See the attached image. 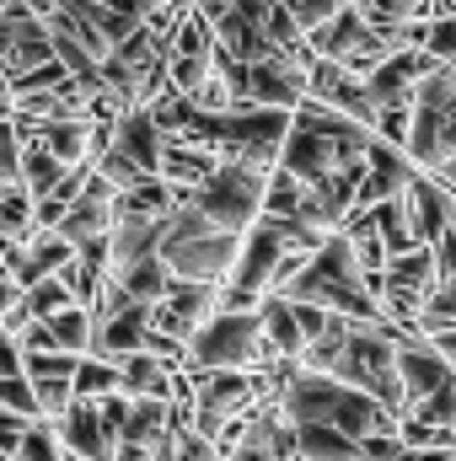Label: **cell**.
Returning a JSON list of instances; mask_svg holds the SVG:
<instances>
[{
  "mask_svg": "<svg viewBox=\"0 0 456 461\" xmlns=\"http://www.w3.org/2000/svg\"><path fill=\"white\" fill-rule=\"evenodd\" d=\"M408 328L397 322H349V317H333L328 339L301 354L306 370H323L343 386H360L365 397H376L387 413L403 419V381H397V339Z\"/></svg>",
  "mask_w": 456,
  "mask_h": 461,
  "instance_id": "1",
  "label": "cell"
},
{
  "mask_svg": "<svg viewBox=\"0 0 456 461\" xmlns=\"http://www.w3.org/2000/svg\"><path fill=\"white\" fill-rule=\"evenodd\" d=\"M274 370V408L285 424H328L339 435H397V413H387L376 397H365L360 386H343L323 370L306 365H269Z\"/></svg>",
  "mask_w": 456,
  "mask_h": 461,
  "instance_id": "2",
  "label": "cell"
},
{
  "mask_svg": "<svg viewBox=\"0 0 456 461\" xmlns=\"http://www.w3.org/2000/svg\"><path fill=\"white\" fill-rule=\"evenodd\" d=\"M279 295L312 301V306H323V312H333V317H349V322H392L387 306L376 301L370 279L360 274L354 247H349L343 230H328V236L312 247V258L296 268V279H290Z\"/></svg>",
  "mask_w": 456,
  "mask_h": 461,
  "instance_id": "3",
  "label": "cell"
},
{
  "mask_svg": "<svg viewBox=\"0 0 456 461\" xmlns=\"http://www.w3.org/2000/svg\"><path fill=\"white\" fill-rule=\"evenodd\" d=\"M236 247H242V236L210 226L194 204H178L161 221V236H156L161 268L172 279H194V285H226L231 263H236Z\"/></svg>",
  "mask_w": 456,
  "mask_h": 461,
  "instance_id": "4",
  "label": "cell"
},
{
  "mask_svg": "<svg viewBox=\"0 0 456 461\" xmlns=\"http://www.w3.org/2000/svg\"><path fill=\"white\" fill-rule=\"evenodd\" d=\"M188 370H269L274 354L263 339V317L252 312H215L188 344H183Z\"/></svg>",
  "mask_w": 456,
  "mask_h": 461,
  "instance_id": "5",
  "label": "cell"
},
{
  "mask_svg": "<svg viewBox=\"0 0 456 461\" xmlns=\"http://www.w3.org/2000/svg\"><path fill=\"white\" fill-rule=\"evenodd\" d=\"M263 177L269 172H252V167H236V161H215V172L205 183H194L183 194V204H194L210 226L242 236V230L263 215Z\"/></svg>",
  "mask_w": 456,
  "mask_h": 461,
  "instance_id": "6",
  "label": "cell"
},
{
  "mask_svg": "<svg viewBox=\"0 0 456 461\" xmlns=\"http://www.w3.org/2000/svg\"><path fill=\"white\" fill-rule=\"evenodd\" d=\"M435 285H441V274H435V247L419 241V247L387 258V268H381V279H376V301L387 306V317H392L397 328H414L419 312H424V301L435 295Z\"/></svg>",
  "mask_w": 456,
  "mask_h": 461,
  "instance_id": "7",
  "label": "cell"
},
{
  "mask_svg": "<svg viewBox=\"0 0 456 461\" xmlns=\"http://www.w3.org/2000/svg\"><path fill=\"white\" fill-rule=\"evenodd\" d=\"M306 43H312V54L339 59L349 76H365V70H376V65L387 59L381 32L360 16V5H354V0H349V5H339L323 27H312V32H306Z\"/></svg>",
  "mask_w": 456,
  "mask_h": 461,
  "instance_id": "8",
  "label": "cell"
},
{
  "mask_svg": "<svg viewBox=\"0 0 456 461\" xmlns=\"http://www.w3.org/2000/svg\"><path fill=\"white\" fill-rule=\"evenodd\" d=\"M221 312V285H194V279H167V290L150 301V328L167 339H194L210 317Z\"/></svg>",
  "mask_w": 456,
  "mask_h": 461,
  "instance_id": "9",
  "label": "cell"
},
{
  "mask_svg": "<svg viewBox=\"0 0 456 461\" xmlns=\"http://www.w3.org/2000/svg\"><path fill=\"white\" fill-rule=\"evenodd\" d=\"M306 97V70L279 54V49H263L258 59H247L242 70V108H296Z\"/></svg>",
  "mask_w": 456,
  "mask_h": 461,
  "instance_id": "10",
  "label": "cell"
},
{
  "mask_svg": "<svg viewBox=\"0 0 456 461\" xmlns=\"http://www.w3.org/2000/svg\"><path fill=\"white\" fill-rule=\"evenodd\" d=\"M118 188L108 177H97V172H87V183H81V194L70 199V210L54 221V230L70 241V247H87V241H103L118 221Z\"/></svg>",
  "mask_w": 456,
  "mask_h": 461,
  "instance_id": "11",
  "label": "cell"
},
{
  "mask_svg": "<svg viewBox=\"0 0 456 461\" xmlns=\"http://www.w3.org/2000/svg\"><path fill=\"white\" fill-rule=\"evenodd\" d=\"M54 435H59V446L70 456H81V461H108L118 446V429L108 424L97 397H70V408L54 419Z\"/></svg>",
  "mask_w": 456,
  "mask_h": 461,
  "instance_id": "12",
  "label": "cell"
},
{
  "mask_svg": "<svg viewBox=\"0 0 456 461\" xmlns=\"http://www.w3.org/2000/svg\"><path fill=\"white\" fill-rule=\"evenodd\" d=\"M43 59H54L49 27H43L22 0H11V5L0 11V65H5V76L16 81V76H27V70L43 65Z\"/></svg>",
  "mask_w": 456,
  "mask_h": 461,
  "instance_id": "13",
  "label": "cell"
},
{
  "mask_svg": "<svg viewBox=\"0 0 456 461\" xmlns=\"http://www.w3.org/2000/svg\"><path fill=\"white\" fill-rule=\"evenodd\" d=\"M76 359L81 354H65V348H38V354H22V375L38 397V413L54 424L65 408H70V375H76Z\"/></svg>",
  "mask_w": 456,
  "mask_h": 461,
  "instance_id": "14",
  "label": "cell"
},
{
  "mask_svg": "<svg viewBox=\"0 0 456 461\" xmlns=\"http://www.w3.org/2000/svg\"><path fill=\"white\" fill-rule=\"evenodd\" d=\"M397 381H403V413L414 402H424L430 392H441L446 381H456V370L430 348V339H414V328L397 339Z\"/></svg>",
  "mask_w": 456,
  "mask_h": 461,
  "instance_id": "15",
  "label": "cell"
},
{
  "mask_svg": "<svg viewBox=\"0 0 456 461\" xmlns=\"http://www.w3.org/2000/svg\"><path fill=\"white\" fill-rule=\"evenodd\" d=\"M150 333V301H123L114 312L92 317V348L87 354H103V359H129L145 348Z\"/></svg>",
  "mask_w": 456,
  "mask_h": 461,
  "instance_id": "16",
  "label": "cell"
},
{
  "mask_svg": "<svg viewBox=\"0 0 456 461\" xmlns=\"http://www.w3.org/2000/svg\"><path fill=\"white\" fill-rule=\"evenodd\" d=\"M403 204H408L414 236H419L424 247H435V236L446 230V221H451V210H456L451 188H446L441 177H430V172H414V177H408V188H403Z\"/></svg>",
  "mask_w": 456,
  "mask_h": 461,
  "instance_id": "17",
  "label": "cell"
},
{
  "mask_svg": "<svg viewBox=\"0 0 456 461\" xmlns=\"http://www.w3.org/2000/svg\"><path fill=\"white\" fill-rule=\"evenodd\" d=\"M258 317H263V339H269V354H274V365H301V354H306V339H301V322H296V306H290V295H263L258 301Z\"/></svg>",
  "mask_w": 456,
  "mask_h": 461,
  "instance_id": "18",
  "label": "cell"
},
{
  "mask_svg": "<svg viewBox=\"0 0 456 461\" xmlns=\"http://www.w3.org/2000/svg\"><path fill=\"white\" fill-rule=\"evenodd\" d=\"M118 392L123 397H156V402H172L178 397V370L167 365V359H156V354H129V359H118Z\"/></svg>",
  "mask_w": 456,
  "mask_h": 461,
  "instance_id": "19",
  "label": "cell"
},
{
  "mask_svg": "<svg viewBox=\"0 0 456 461\" xmlns=\"http://www.w3.org/2000/svg\"><path fill=\"white\" fill-rule=\"evenodd\" d=\"M370 215V226L381 236V247H387V258H397V252H408V247H419V236H414V221H408V204H403V194L397 199H381L376 210H365Z\"/></svg>",
  "mask_w": 456,
  "mask_h": 461,
  "instance_id": "20",
  "label": "cell"
},
{
  "mask_svg": "<svg viewBox=\"0 0 456 461\" xmlns=\"http://www.w3.org/2000/svg\"><path fill=\"white\" fill-rule=\"evenodd\" d=\"M38 322H43L49 348H65V354H87L92 348V312L87 306H65L54 317H38Z\"/></svg>",
  "mask_w": 456,
  "mask_h": 461,
  "instance_id": "21",
  "label": "cell"
},
{
  "mask_svg": "<svg viewBox=\"0 0 456 461\" xmlns=\"http://www.w3.org/2000/svg\"><path fill=\"white\" fill-rule=\"evenodd\" d=\"M65 172H70L65 161H54V156H49L38 140H27V134H22V167H16V183H22L32 199H43V194H49V188H54Z\"/></svg>",
  "mask_w": 456,
  "mask_h": 461,
  "instance_id": "22",
  "label": "cell"
},
{
  "mask_svg": "<svg viewBox=\"0 0 456 461\" xmlns=\"http://www.w3.org/2000/svg\"><path fill=\"white\" fill-rule=\"evenodd\" d=\"M70 392H76V397H114L118 392V359L81 354V359H76V375H70Z\"/></svg>",
  "mask_w": 456,
  "mask_h": 461,
  "instance_id": "23",
  "label": "cell"
},
{
  "mask_svg": "<svg viewBox=\"0 0 456 461\" xmlns=\"http://www.w3.org/2000/svg\"><path fill=\"white\" fill-rule=\"evenodd\" d=\"M301 194H306L301 177H290L285 167H269V177H263V215H285V221H296Z\"/></svg>",
  "mask_w": 456,
  "mask_h": 461,
  "instance_id": "24",
  "label": "cell"
},
{
  "mask_svg": "<svg viewBox=\"0 0 456 461\" xmlns=\"http://www.w3.org/2000/svg\"><path fill=\"white\" fill-rule=\"evenodd\" d=\"M65 306H76V295H70V285H65L59 274L32 279V285L22 290V312H27V317H54V312H65Z\"/></svg>",
  "mask_w": 456,
  "mask_h": 461,
  "instance_id": "25",
  "label": "cell"
},
{
  "mask_svg": "<svg viewBox=\"0 0 456 461\" xmlns=\"http://www.w3.org/2000/svg\"><path fill=\"white\" fill-rule=\"evenodd\" d=\"M451 322H456V274H446V279L435 285V295L424 301L414 333H435V328H451Z\"/></svg>",
  "mask_w": 456,
  "mask_h": 461,
  "instance_id": "26",
  "label": "cell"
},
{
  "mask_svg": "<svg viewBox=\"0 0 456 461\" xmlns=\"http://www.w3.org/2000/svg\"><path fill=\"white\" fill-rule=\"evenodd\" d=\"M435 65H456V11H435L424 22V43H419Z\"/></svg>",
  "mask_w": 456,
  "mask_h": 461,
  "instance_id": "27",
  "label": "cell"
},
{
  "mask_svg": "<svg viewBox=\"0 0 456 461\" xmlns=\"http://www.w3.org/2000/svg\"><path fill=\"white\" fill-rule=\"evenodd\" d=\"M354 5H360V16H365L376 32H387V27H397V22H408V16H430L424 0H354Z\"/></svg>",
  "mask_w": 456,
  "mask_h": 461,
  "instance_id": "28",
  "label": "cell"
},
{
  "mask_svg": "<svg viewBox=\"0 0 456 461\" xmlns=\"http://www.w3.org/2000/svg\"><path fill=\"white\" fill-rule=\"evenodd\" d=\"M11 461H65V446H59L54 424H32V429L22 435V446L11 451Z\"/></svg>",
  "mask_w": 456,
  "mask_h": 461,
  "instance_id": "29",
  "label": "cell"
},
{
  "mask_svg": "<svg viewBox=\"0 0 456 461\" xmlns=\"http://www.w3.org/2000/svg\"><path fill=\"white\" fill-rule=\"evenodd\" d=\"M0 408H11V413H27V419H43V413H38V397H32V386H27V375H0Z\"/></svg>",
  "mask_w": 456,
  "mask_h": 461,
  "instance_id": "30",
  "label": "cell"
},
{
  "mask_svg": "<svg viewBox=\"0 0 456 461\" xmlns=\"http://www.w3.org/2000/svg\"><path fill=\"white\" fill-rule=\"evenodd\" d=\"M172 461H226V456H221V446H215L210 435H199L194 424H183V435H178V456Z\"/></svg>",
  "mask_w": 456,
  "mask_h": 461,
  "instance_id": "31",
  "label": "cell"
},
{
  "mask_svg": "<svg viewBox=\"0 0 456 461\" xmlns=\"http://www.w3.org/2000/svg\"><path fill=\"white\" fill-rule=\"evenodd\" d=\"M290 306H296V322H301V339H306V348L317 344V339H328L333 312H323V306H312V301H290Z\"/></svg>",
  "mask_w": 456,
  "mask_h": 461,
  "instance_id": "32",
  "label": "cell"
},
{
  "mask_svg": "<svg viewBox=\"0 0 456 461\" xmlns=\"http://www.w3.org/2000/svg\"><path fill=\"white\" fill-rule=\"evenodd\" d=\"M339 5H349V0H285V11L301 22V32H312V27H323Z\"/></svg>",
  "mask_w": 456,
  "mask_h": 461,
  "instance_id": "33",
  "label": "cell"
},
{
  "mask_svg": "<svg viewBox=\"0 0 456 461\" xmlns=\"http://www.w3.org/2000/svg\"><path fill=\"white\" fill-rule=\"evenodd\" d=\"M38 419H27V413H11V408H0V451H16L22 446V435L32 429Z\"/></svg>",
  "mask_w": 456,
  "mask_h": 461,
  "instance_id": "34",
  "label": "cell"
},
{
  "mask_svg": "<svg viewBox=\"0 0 456 461\" xmlns=\"http://www.w3.org/2000/svg\"><path fill=\"white\" fill-rule=\"evenodd\" d=\"M0 375H22V344L5 328H0Z\"/></svg>",
  "mask_w": 456,
  "mask_h": 461,
  "instance_id": "35",
  "label": "cell"
},
{
  "mask_svg": "<svg viewBox=\"0 0 456 461\" xmlns=\"http://www.w3.org/2000/svg\"><path fill=\"white\" fill-rule=\"evenodd\" d=\"M397 461H456V446H403Z\"/></svg>",
  "mask_w": 456,
  "mask_h": 461,
  "instance_id": "36",
  "label": "cell"
},
{
  "mask_svg": "<svg viewBox=\"0 0 456 461\" xmlns=\"http://www.w3.org/2000/svg\"><path fill=\"white\" fill-rule=\"evenodd\" d=\"M424 339H430V348H435V354H441V359L456 370V322H451V328H435V333H424Z\"/></svg>",
  "mask_w": 456,
  "mask_h": 461,
  "instance_id": "37",
  "label": "cell"
},
{
  "mask_svg": "<svg viewBox=\"0 0 456 461\" xmlns=\"http://www.w3.org/2000/svg\"><path fill=\"white\" fill-rule=\"evenodd\" d=\"M108 461H150V451H140V446H123V440H118Z\"/></svg>",
  "mask_w": 456,
  "mask_h": 461,
  "instance_id": "38",
  "label": "cell"
},
{
  "mask_svg": "<svg viewBox=\"0 0 456 461\" xmlns=\"http://www.w3.org/2000/svg\"><path fill=\"white\" fill-rule=\"evenodd\" d=\"M430 177H441V183H446V188H456V156H451V161H441V167H435V172H430Z\"/></svg>",
  "mask_w": 456,
  "mask_h": 461,
  "instance_id": "39",
  "label": "cell"
}]
</instances>
